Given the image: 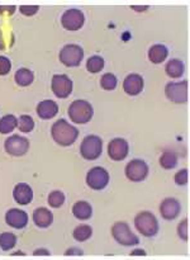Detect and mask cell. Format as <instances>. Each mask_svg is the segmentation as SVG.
<instances>
[{
    "mask_svg": "<svg viewBox=\"0 0 190 260\" xmlns=\"http://www.w3.org/2000/svg\"><path fill=\"white\" fill-rule=\"evenodd\" d=\"M51 135H52V139L53 141H56V144L61 145V146H70L78 139L79 131L78 128L67 123L65 119H60L52 124Z\"/></svg>",
    "mask_w": 190,
    "mask_h": 260,
    "instance_id": "6da1fadb",
    "label": "cell"
},
{
    "mask_svg": "<svg viewBox=\"0 0 190 260\" xmlns=\"http://www.w3.org/2000/svg\"><path fill=\"white\" fill-rule=\"evenodd\" d=\"M93 114L94 109L91 107V104L89 102L83 101V99L72 102L71 106L68 107V117L75 123H88L93 118Z\"/></svg>",
    "mask_w": 190,
    "mask_h": 260,
    "instance_id": "7a4b0ae2",
    "label": "cell"
},
{
    "mask_svg": "<svg viewBox=\"0 0 190 260\" xmlns=\"http://www.w3.org/2000/svg\"><path fill=\"white\" fill-rule=\"evenodd\" d=\"M134 226H136L137 231L146 238H152L159 233L157 218L155 217V215H152L151 212H147V211L139 212L134 217Z\"/></svg>",
    "mask_w": 190,
    "mask_h": 260,
    "instance_id": "3957f363",
    "label": "cell"
},
{
    "mask_svg": "<svg viewBox=\"0 0 190 260\" xmlns=\"http://www.w3.org/2000/svg\"><path fill=\"white\" fill-rule=\"evenodd\" d=\"M103 151V141L99 136L90 135L83 140L80 146V154L85 160H96Z\"/></svg>",
    "mask_w": 190,
    "mask_h": 260,
    "instance_id": "277c9868",
    "label": "cell"
},
{
    "mask_svg": "<svg viewBox=\"0 0 190 260\" xmlns=\"http://www.w3.org/2000/svg\"><path fill=\"white\" fill-rule=\"evenodd\" d=\"M111 235H113L114 240L118 244L124 246H132L137 245L139 243L138 236L134 235L129 229L128 223L127 222H116L111 226Z\"/></svg>",
    "mask_w": 190,
    "mask_h": 260,
    "instance_id": "5b68a950",
    "label": "cell"
},
{
    "mask_svg": "<svg viewBox=\"0 0 190 260\" xmlns=\"http://www.w3.org/2000/svg\"><path fill=\"white\" fill-rule=\"evenodd\" d=\"M84 58V50L79 45H66L60 52V61L67 68H75Z\"/></svg>",
    "mask_w": 190,
    "mask_h": 260,
    "instance_id": "8992f818",
    "label": "cell"
},
{
    "mask_svg": "<svg viewBox=\"0 0 190 260\" xmlns=\"http://www.w3.org/2000/svg\"><path fill=\"white\" fill-rule=\"evenodd\" d=\"M165 95L169 101L174 103L182 104L187 102V81H179V83H169L165 86Z\"/></svg>",
    "mask_w": 190,
    "mask_h": 260,
    "instance_id": "52a82bcc",
    "label": "cell"
},
{
    "mask_svg": "<svg viewBox=\"0 0 190 260\" xmlns=\"http://www.w3.org/2000/svg\"><path fill=\"white\" fill-rule=\"evenodd\" d=\"M51 88L57 98L65 99L72 93V81L65 74H57V75H53Z\"/></svg>",
    "mask_w": 190,
    "mask_h": 260,
    "instance_id": "ba28073f",
    "label": "cell"
},
{
    "mask_svg": "<svg viewBox=\"0 0 190 260\" xmlns=\"http://www.w3.org/2000/svg\"><path fill=\"white\" fill-rule=\"evenodd\" d=\"M109 174L105 169L101 167H95L89 170L86 175V184L94 190H101L108 185Z\"/></svg>",
    "mask_w": 190,
    "mask_h": 260,
    "instance_id": "9c48e42d",
    "label": "cell"
},
{
    "mask_svg": "<svg viewBox=\"0 0 190 260\" xmlns=\"http://www.w3.org/2000/svg\"><path fill=\"white\" fill-rule=\"evenodd\" d=\"M5 151L13 156H23L29 149V141L19 135H13L5 140Z\"/></svg>",
    "mask_w": 190,
    "mask_h": 260,
    "instance_id": "30bf717a",
    "label": "cell"
},
{
    "mask_svg": "<svg viewBox=\"0 0 190 260\" xmlns=\"http://www.w3.org/2000/svg\"><path fill=\"white\" fill-rule=\"evenodd\" d=\"M148 175V167L143 160H132L126 167V177L131 182H142Z\"/></svg>",
    "mask_w": 190,
    "mask_h": 260,
    "instance_id": "8fae6325",
    "label": "cell"
},
{
    "mask_svg": "<svg viewBox=\"0 0 190 260\" xmlns=\"http://www.w3.org/2000/svg\"><path fill=\"white\" fill-rule=\"evenodd\" d=\"M85 18L81 10L79 9H68L61 17V24L65 29L78 30L83 27Z\"/></svg>",
    "mask_w": 190,
    "mask_h": 260,
    "instance_id": "7c38bea8",
    "label": "cell"
},
{
    "mask_svg": "<svg viewBox=\"0 0 190 260\" xmlns=\"http://www.w3.org/2000/svg\"><path fill=\"white\" fill-rule=\"evenodd\" d=\"M128 151V142L124 139H114L108 145V155L114 161H122L126 159Z\"/></svg>",
    "mask_w": 190,
    "mask_h": 260,
    "instance_id": "4fadbf2b",
    "label": "cell"
},
{
    "mask_svg": "<svg viewBox=\"0 0 190 260\" xmlns=\"http://www.w3.org/2000/svg\"><path fill=\"white\" fill-rule=\"evenodd\" d=\"M180 211H181V206H180L179 201L175 200V198H166L160 205V213H161L164 220H175L179 216Z\"/></svg>",
    "mask_w": 190,
    "mask_h": 260,
    "instance_id": "5bb4252c",
    "label": "cell"
},
{
    "mask_svg": "<svg viewBox=\"0 0 190 260\" xmlns=\"http://www.w3.org/2000/svg\"><path fill=\"white\" fill-rule=\"evenodd\" d=\"M5 221L14 229H24L28 223V215L19 208H12L5 215Z\"/></svg>",
    "mask_w": 190,
    "mask_h": 260,
    "instance_id": "9a60e30c",
    "label": "cell"
},
{
    "mask_svg": "<svg viewBox=\"0 0 190 260\" xmlns=\"http://www.w3.org/2000/svg\"><path fill=\"white\" fill-rule=\"evenodd\" d=\"M123 90L128 95H138L143 90V79L138 74H129L123 81Z\"/></svg>",
    "mask_w": 190,
    "mask_h": 260,
    "instance_id": "2e32d148",
    "label": "cell"
},
{
    "mask_svg": "<svg viewBox=\"0 0 190 260\" xmlns=\"http://www.w3.org/2000/svg\"><path fill=\"white\" fill-rule=\"evenodd\" d=\"M13 197H14V201L19 205L25 206L29 202H32L33 200V190L32 188L29 187L25 183H19L14 187V190H13Z\"/></svg>",
    "mask_w": 190,
    "mask_h": 260,
    "instance_id": "e0dca14e",
    "label": "cell"
},
{
    "mask_svg": "<svg viewBox=\"0 0 190 260\" xmlns=\"http://www.w3.org/2000/svg\"><path fill=\"white\" fill-rule=\"evenodd\" d=\"M58 113V106L56 102L50 101H42L37 106V114L40 118L42 119H51Z\"/></svg>",
    "mask_w": 190,
    "mask_h": 260,
    "instance_id": "ac0fdd59",
    "label": "cell"
},
{
    "mask_svg": "<svg viewBox=\"0 0 190 260\" xmlns=\"http://www.w3.org/2000/svg\"><path fill=\"white\" fill-rule=\"evenodd\" d=\"M33 221L41 229H46L53 222V215L48 208L40 207L33 212Z\"/></svg>",
    "mask_w": 190,
    "mask_h": 260,
    "instance_id": "d6986e66",
    "label": "cell"
},
{
    "mask_svg": "<svg viewBox=\"0 0 190 260\" xmlns=\"http://www.w3.org/2000/svg\"><path fill=\"white\" fill-rule=\"evenodd\" d=\"M72 215L75 216L78 220L86 221L91 217L93 215V208L85 201H79L72 206Z\"/></svg>",
    "mask_w": 190,
    "mask_h": 260,
    "instance_id": "ffe728a7",
    "label": "cell"
},
{
    "mask_svg": "<svg viewBox=\"0 0 190 260\" xmlns=\"http://www.w3.org/2000/svg\"><path fill=\"white\" fill-rule=\"evenodd\" d=\"M165 71H166V75L171 79H179L184 75L185 66L184 62L181 60H170L169 62L165 66Z\"/></svg>",
    "mask_w": 190,
    "mask_h": 260,
    "instance_id": "44dd1931",
    "label": "cell"
},
{
    "mask_svg": "<svg viewBox=\"0 0 190 260\" xmlns=\"http://www.w3.org/2000/svg\"><path fill=\"white\" fill-rule=\"evenodd\" d=\"M169 51L164 45H154L148 50V60L152 63H161L166 60Z\"/></svg>",
    "mask_w": 190,
    "mask_h": 260,
    "instance_id": "7402d4cb",
    "label": "cell"
},
{
    "mask_svg": "<svg viewBox=\"0 0 190 260\" xmlns=\"http://www.w3.org/2000/svg\"><path fill=\"white\" fill-rule=\"evenodd\" d=\"M14 80L19 86H28L33 83V80H34V75H33L32 71L28 70V69H19V70L15 73Z\"/></svg>",
    "mask_w": 190,
    "mask_h": 260,
    "instance_id": "603a6c76",
    "label": "cell"
},
{
    "mask_svg": "<svg viewBox=\"0 0 190 260\" xmlns=\"http://www.w3.org/2000/svg\"><path fill=\"white\" fill-rule=\"evenodd\" d=\"M18 127V119L13 114H7L0 118V134L7 135Z\"/></svg>",
    "mask_w": 190,
    "mask_h": 260,
    "instance_id": "cb8c5ba5",
    "label": "cell"
},
{
    "mask_svg": "<svg viewBox=\"0 0 190 260\" xmlns=\"http://www.w3.org/2000/svg\"><path fill=\"white\" fill-rule=\"evenodd\" d=\"M91 235H93V229L89 225H79L78 228H75V230L72 233L73 239L76 241H79V243L89 240L91 238Z\"/></svg>",
    "mask_w": 190,
    "mask_h": 260,
    "instance_id": "d4e9b609",
    "label": "cell"
},
{
    "mask_svg": "<svg viewBox=\"0 0 190 260\" xmlns=\"http://www.w3.org/2000/svg\"><path fill=\"white\" fill-rule=\"evenodd\" d=\"M160 165L166 170L174 169L177 165V155L174 151H165L160 156Z\"/></svg>",
    "mask_w": 190,
    "mask_h": 260,
    "instance_id": "484cf974",
    "label": "cell"
},
{
    "mask_svg": "<svg viewBox=\"0 0 190 260\" xmlns=\"http://www.w3.org/2000/svg\"><path fill=\"white\" fill-rule=\"evenodd\" d=\"M17 244V236L12 233H3L0 235V248L4 251H9Z\"/></svg>",
    "mask_w": 190,
    "mask_h": 260,
    "instance_id": "4316f807",
    "label": "cell"
},
{
    "mask_svg": "<svg viewBox=\"0 0 190 260\" xmlns=\"http://www.w3.org/2000/svg\"><path fill=\"white\" fill-rule=\"evenodd\" d=\"M103 68H104V58L98 55L91 56V57L86 61V69H88V71H90V73L93 74L99 73L100 70H103Z\"/></svg>",
    "mask_w": 190,
    "mask_h": 260,
    "instance_id": "83f0119b",
    "label": "cell"
},
{
    "mask_svg": "<svg viewBox=\"0 0 190 260\" xmlns=\"http://www.w3.org/2000/svg\"><path fill=\"white\" fill-rule=\"evenodd\" d=\"M18 128H19V131L28 134V132L33 131V128H34V121L28 114H23L18 119Z\"/></svg>",
    "mask_w": 190,
    "mask_h": 260,
    "instance_id": "f1b7e54d",
    "label": "cell"
},
{
    "mask_svg": "<svg viewBox=\"0 0 190 260\" xmlns=\"http://www.w3.org/2000/svg\"><path fill=\"white\" fill-rule=\"evenodd\" d=\"M65 203V194L60 190H55L48 194V205L52 208H60Z\"/></svg>",
    "mask_w": 190,
    "mask_h": 260,
    "instance_id": "f546056e",
    "label": "cell"
},
{
    "mask_svg": "<svg viewBox=\"0 0 190 260\" xmlns=\"http://www.w3.org/2000/svg\"><path fill=\"white\" fill-rule=\"evenodd\" d=\"M100 85L104 90H114L117 88V78L116 75L110 73H106L101 76Z\"/></svg>",
    "mask_w": 190,
    "mask_h": 260,
    "instance_id": "4dcf8cb0",
    "label": "cell"
},
{
    "mask_svg": "<svg viewBox=\"0 0 190 260\" xmlns=\"http://www.w3.org/2000/svg\"><path fill=\"white\" fill-rule=\"evenodd\" d=\"M187 222H189L187 218H185L184 221H181V222L177 225V235H179V238L181 239L182 241H185V243L189 240V229H187L189 223Z\"/></svg>",
    "mask_w": 190,
    "mask_h": 260,
    "instance_id": "1f68e13d",
    "label": "cell"
},
{
    "mask_svg": "<svg viewBox=\"0 0 190 260\" xmlns=\"http://www.w3.org/2000/svg\"><path fill=\"white\" fill-rule=\"evenodd\" d=\"M174 180H175V183H176L177 185H185V184H186L187 180H189V173H187V169L179 170V172L175 174Z\"/></svg>",
    "mask_w": 190,
    "mask_h": 260,
    "instance_id": "d6a6232c",
    "label": "cell"
},
{
    "mask_svg": "<svg viewBox=\"0 0 190 260\" xmlns=\"http://www.w3.org/2000/svg\"><path fill=\"white\" fill-rule=\"evenodd\" d=\"M10 69H12V62L5 56H0V75H7L9 74Z\"/></svg>",
    "mask_w": 190,
    "mask_h": 260,
    "instance_id": "836d02e7",
    "label": "cell"
},
{
    "mask_svg": "<svg viewBox=\"0 0 190 260\" xmlns=\"http://www.w3.org/2000/svg\"><path fill=\"white\" fill-rule=\"evenodd\" d=\"M40 7L38 5H20L19 10L23 15H27V17H30V15H34L35 13L38 12Z\"/></svg>",
    "mask_w": 190,
    "mask_h": 260,
    "instance_id": "e575fe53",
    "label": "cell"
},
{
    "mask_svg": "<svg viewBox=\"0 0 190 260\" xmlns=\"http://www.w3.org/2000/svg\"><path fill=\"white\" fill-rule=\"evenodd\" d=\"M15 9H17V8H15L14 5H10V7H2V5H0V14H3V13L13 14V13L15 12Z\"/></svg>",
    "mask_w": 190,
    "mask_h": 260,
    "instance_id": "d590c367",
    "label": "cell"
},
{
    "mask_svg": "<svg viewBox=\"0 0 190 260\" xmlns=\"http://www.w3.org/2000/svg\"><path fill=\"white\" fill-rule=\"evenodd\" d=\"M75 254H78V255H83V250H80V249H68L67 251L65 253V255H75Z\"/></svg>",
    "mask_w": 190,
    "mask_h": 260,
    "instance_id": "8d00e7d4",
    "label": "cell"
},
{
    "mask_svg": "<svg viewBox=\"0 0 190 260\" xmlns=\"http://www.w3.org/2000/svg\"><path fill=\"white\" fill-rule=\"evenodd\" d=\"M33 254L34 255H50V251L46 250V249H37Z\"/></svg>",
    "mask_w": 190,
    "mask_h": 260,
    "instance_id": "74e56055",
    "label": "cell"
},
{
    "mask_svg": "<svg viewBox=\"0 0 190 260\" xmlns=\"http://www.w3.org/2000/svg\"><path fill=\"white\" fill-rule=\"evenodd\" d=\"M131 255H132V256H134V255H142V256H144V255H146V251L142 250V249H137V250L132 251Z\"/></svg>",
    "mask_w": 190,
    "mask_h": 260,
    "instance_id": "f35d334b",
    "label": "cell"
},
{
    "mask_svg": "<svg viewBox=\"0 0 190 260\" xmlns=\"http://www.w3.org/2000/svg\"><path fill=\"white\" fill-rule=\"evenodd\" d=\"M132 9H134L136 12H144V10L148 9V5H144V7H136V5H132Z\"/></svg>",
    "mask_w": 190,
    "mask_h": 260,
    "instance_id": "ab89813d",
    "label": "cell"
},
{
    "mask_svg": "<svg viewBox=\"0 0 190 260\" xmlns=\"http://www.w3.org/2000/svg\"><path fill=\"white\" fill-rule=\"evenodd\" d=\"M5 48V41L3 38V33L0 32V50H4Z\"/></svg>",
    "mask_w": 190,
    "mask_h": 260,
    "instance_id": "60d3db41",
    "label": "cell"
}]
</instances>
